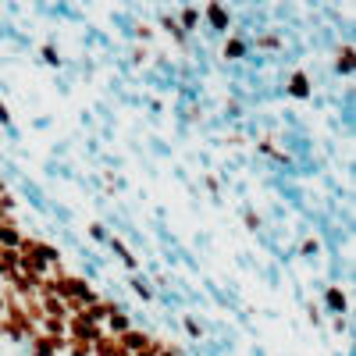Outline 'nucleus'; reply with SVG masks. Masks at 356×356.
I'll use <instances>...</instances> for the list:
<instances>
[{
    "mask_svg": "<svg viewBox=\"0 0 356 356\" xmlns=\"http://www.w3.org/2000/svg\"><path fill=\"white\" fill-rule=\"evenodd\" d=\"M328 306H331V310H346V296L331 288V292H328Z\"/></svg>",
    "mask_w": 356,
    "mask_h": 356,
    "instance_id": "1",
    "label": "nucleus"
},
{
    "mask_svg": "<svg viewBox=\"0 0 356 356\" xmlns=\"http://www.w3.org/2000/svg\"><path fill=\"white\" fill-rule=\"evenodd\" d=\"M0 121H7V111H4V103H0Z\"/></svg>",
    "mask_w": 356,
    "mask_h": 356,
    "instance_id": "3",
    "label": "nucleus"
},
{
    "mask_svg": "<svg viewBox=\"0 0 356 356\" xmlns=\"http://www.w3.org/2000/svg\"><path fill=\"white\" fill-rule=\"evenodd\" d=\"M211 22L217 25V29H224V25H228V11H221V7H211Z\"/></svg>",
    "mask_w": 356,
    "mask_h": 356,
    "instance_id": "2",
    "label": "nucleus"
}]
</instances>
